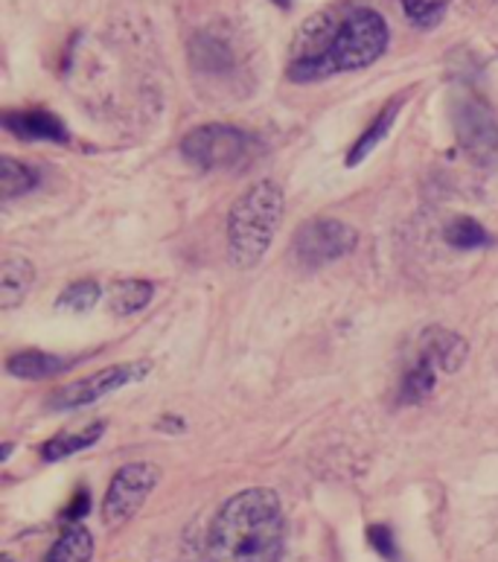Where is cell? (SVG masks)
<instances>
[{
  "label": "cell",
  "instance_id": "obj_10",
  "mask_svg": "<svg viewBox=\"0 0 498 562\" xmlns=\"http://www.w3.org/2000/svg\"><path fill=\"white\" fill-rule=\"evenodd\" d=\"M466 352H469L466 341L461 336H455L452 329L431 327L420 338V359L431 361L434 368L449 370V373H455L464 364Z\"/></svg>",
  "mask_w": 498,
  "mask_h": 562
},
{
  "label": "cell",
  "instance_id": "obj_17",
  "mask_svg": "<svg viewBox=\"0 0 498 562\" xmlns=\"http://www.w3.org/2000/svg\"><path fill=\"white\" fill-rule=\"evenodd\" d=\"M35 181H38V176H35L26 164H21V160H0V199H3V202H12L18 195L30 193L35 187Z\"/></svg>",
  "mask_w": 498,
  "mask_h": 562
},
{
  "label": "cell",
  "instance_id": "obj_15",
  "mask_svg": "<svg viewBox=\"0 0 498 562\" xmlns=\"http://www.w3.org/2000/svg\"><path fill=\"white\" fill-rule=\"evenodd\" d=\"M102 431H105V423H97V426H88L82 428V431H65V435H56L50 440V443H44L42 454L44 461H65V458H70V454L82 452V449H88V446H93L97 440L102 437Z\"/></svg>",
  "mask_w": 498,
  "mask_h": 562
},
{
  "label": "cell",
  "instance_id": "obj_2",
  "mask_svg": "<svg viewBox=\"0 0 498 562\" xmlns=\"http://www.w3.org/2000/svg\"><path fill=\"white\" fill-rule=\"evenodd\" d=\"M286 548V516L278 493L246 490L222 504L204 546V562H280Z\"/></svg>",
  "mask_w": 498,
  "mask_h": 562
},
{
  "label": "cell",
  "instance_id": "obj_13",
  "mask_svg": "<svg viewBox=\"0 0 498 562\" xmlns=\"http://www.w3.org/2000/svg\"><path fill=\"white\" fill-rule=\"evenodd\" d=\"M65 368H68V361L59 359V356H47V352H38V350L15 352V356L7 361L9 373L21 379H47L61 373Z\"/></svg>",
  "mask_w": 498,
  "mask_h": 562
},
{
  "label": "cell",
  "instance_id": "obj_4",
  "mask_svg": "<svg viewBox=\"0 0 498 562\" xmlns=\"http://www.w3.org/2000/svg\"><path fill=\"white\" fill-rule=\"evenodd\" d=\"M251 137L234 126H199L181 143V151L190 164L202 169H230L248 155Z\"/></svg>",
  "mask_w": 498,
  "mask_h": 562
},
{
  "label": "cell",
  "instance_id": "obj_14",
  "mask_svg": "<svg viewBox=\"0 0 498 562\" xmlns=\"http://www.w3.org/2000/svg\"><path fill=\"white\" fill-rule=\"evenodd\" d=\"M399 105H403V102H388V105H385V111H382L380 117L373 120V126L367 128V132L359 137V143H355L353 149H350V155H347V167H359V164L385 140V135H388L391 126H394V120H397Z\"/></svg>",
  "mask_w": 498,
  "mask_h": 562
},
{
  "label": "cell",
  "instance_id": "obj_7",
  "mask_svg": "<svg viewBox=\"0 0 498 562\" xmlns=\"http://www.w3.org/2000/svg\"><path fill=\"white\" fill-rule=\"evenodd\" d=\"M152 370L149 361H128V364H114V368H105L93 376H84L73 385L56 391V396L50 400V408L56 412H70V408H82V405H91L102 396H109L111 391H120V387L132 385V382H140Z\"/></svg>",
  "mask_w": 498,
  "mask_h": 562
},
{
  "label": "cell",
  "instance_id": "obj_21",
  "mask_svg": "<svg viewBox=\"0 0 498 562\" xmlns=\"http://www.w3.org/2000/svg\"><path fill=\"white\" fill-rule=\"evenodd\" d=\"M449 3L452 0H403V9L417 26H434L446 15Z\"/></svg>",
  "mask_w": 498,
  "mask_h": 562
},
{
  "label": "cell",
  "instance_id": "obj_5",
  "mask_svg": "<svg viewBox=\"0 0 498 562\" xmlns=\"http://www.w3.org/2000/svg\"><path fill=\"white\" fill-rule=\"evenodd\" d=\"M359 243V236L350 225L338 218H313L295 234L292 251L306 269H321L327 262L341 260Z\"/></svg>",
  "mask_w": 498,
  "mask_h": 562
},
{
  "label": "cell",
  "instance_id": "obj_23",
  "mask_svg": "<svg viewBox=\"0 0 498 562\" xmlns=\"http://www.w3.org/2000/svg\"><path fill=\"white\" fill-rule=\"evenodd\" d=\"M88 507H91V498H88V493H84V490H79L77 498L68 504V513H65V516L70 519V525H79V519H82L84 513H88Z\"/></svg>",
  "mask_w": 498,
  "mask_h": 562
},
{
  "label": "cell",
  "instance_id": "obj_11",
  "mask_svg": "<svg viewBox=\"0 0 498 562\" xmlns=\"http://www.w3.org/2000/svg\"><path fill=\"white\" fill-rule=\"evenodd\" d=\"M35 283L33 262L26 257H7L0 266V310H12L24 301Z\"/></svg>",
  "mask_w": 498,
  "mask_h": 562
},
{
  "label": "cell",
  "instance_id": "obj_12",
  "mask_svg": "<svg viewBox=\"0 0 498 562\" xmlns=\"http://www.w3.org/2000/svg\"><path fill=\"white\" fill-rule=\"evenodd\" d=\"M93 560V537L84 525H70L65 528L56 546L44 562H91Z\"/></svg>",
  "mask_w": 498,
  "mask_h": 562
},
{
  "label": "cell",
  "instance_id": "obj_18",
  "mask_svg": "<svg viewBox=\"0 0 498 562\" xmlns=\"http://www.w3.org/2000/svg\"><path fill=\"white\" fill-rule=\"evenodd\" d=\"M434 364L426 359H420L415 368L408 370L406 379H403V391H399V400L403 403H422L426 396L434 391Z\"/></svg>",
  "mask_w": 498,
  "mask_h": 562
},
{
  "label": "cell",
  "instance_id": "obj_6",
  "mask_svg": "<svg viewBox=\"0 0 498 562\" xmlns=\"http://www.w3.org/2000/svg\"><path fill=\"white\" fill-rule=\"evenodd\" d=\"M161 479V472L152 463H128L114 475L105 502H102V519L109 528H120L146 504L149 493Z\"/></svg>",
  "mask_w": 498,
  "mask_h": 562
},
{
  "label": "cell",
  "instance_id": "obj_9",
  "mask_svg": "<svg viewBox=\"0 0 498 562\" xmlns=\"http://www.w3.org/2000/svg\"><path fill=\"white\" fill-rule=\"evenodd\" d=\"M3 126L21 140H53L68 143V128L50 111H9Z\"/></svg>",
  "mask_w": 498,
  "mask_h": 562
},
{
  "label": "cell",
  "instance_id": "obj_24",
  "mask_svg": "<svg viewBox=\"0 0 498 562\" xmlns=\"http://www.w3.org/2000/svg\"><path fill=\"white\" fill-rule=\"evenodd\" d=\"M0 562H15V560H12V557H9V554H3V560H0Z\"/></svg>",
  "mask_w": 498,
  "mask_h": 562
},
{
  "label": "cell",
  "instance_id": "obj_8",
  "mask_svg": "<svg viewBox=\"0 0 498 562\" xmlns=\"http://www.w3.org/2000/svg\"><path fill=\"white\" fill-rule=\"evenodd\" d=\"M457 137L475 160H493L498 151V128L490 109L478 100H464L455 109Z\"/></svg>",
  "mask_w": 498,
  "mask_h": 562
},
{
  "label": "cell",
  "instance_id": "obj_20",
  "mask_svg": "<svg viewBox=\"0 0 498 562\" xmlns=\"http://www.w3.org/2000/svg\"><path fill=\"white\" fill-rule=\"evenodd\" d=\"M100 301V285L93 280H79V283L68 285L59 297L61 310H73V312H88L97 306Z\"/></svg>",
  "mask_w": 498,
  "mask_h": 562
},
{
  "label": "cell",
  "instance_id": "obj_16",
  "mask_svg": "<svg viewBox=\"0 0 498 562\" xmlns=\"http://www.w3.org/2000/svg\"><path fill=\"white\" fill-rule=\"evenodd\" d=\"M149 301H152V283L146 280H120L109 292V306L117 315H135Z\"/></svg>",
  "mask_w": 498,
  "mask_h": 562
},
{
  "label": "cell",
  "instance_id": "obj_3",
  "mask_svg": "<svg viewBox=\"0 0 498 562\" xmlns=\"http://www.w3.org/2000/svg\"><path fill=\"white\" fill-rule=\"evenodd\" d=\"M280 218H283V190L274 181H260L242 193L228 216L230 262L237 269H253L265 257Z\"/></svg>",
  "mask_w": 498,
  "mask_h": 562
},
{
  "label": "cell",
  "instance_id": "obj_1",
  "mask_svg": "<svg viewBox=\"0 0 498 562\" xmlns=\"http://www.w3.org/2000/svg\"><path fill=\"white\" fill-rule=\"evenodd\" d=\"M388 47V24L367 7L318 12L301 26L288 56L292 82H318L332 74L362 70Z\"/></svg>",
  "mask_w": 498,
  "mask_h": 562
},
{
  "label": "cell",
  "instance_id": "obj_22",
  "mask_svg": "<svg viewBox=\"0 0 498 562\" xmlns=\"http://www.w3.org/2000/svg\"><path fill=\"white\" fill-rule=\"evenodd\" d=\"M367 539H371V546L380 551L385 560H397V542L391 537V530L385 525H373L367 528Z\"/></svg>",
  "mask_w": 498,
  "mask_h": 562
},
{
  "label": "cell",
  "instance_id": "obj_19",
  "mask_svg": "<svg viewBox=\"0 0 498 562\" xmlns=\"http://www.w3.org/2000/svg\"><path fill=\"white\" fill-rule=\"evenodd\" d=\"M446 243L457 251H473V248H484L490 245V234L484 231L475 218H455L446 227Z\"/></svg>",
  "mask_w": 498,
  "mask_h": 562
}]
</instances>
